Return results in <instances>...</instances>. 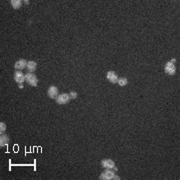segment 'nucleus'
<instances>
[{
    "instance_id": "nucleus-12",
    "label": "nucleus",
    "mask_w": 180,
    "mask_h": 180,
    "mask_svg": "<svg viewBox=\"0 0 180 180\" xmlns=\"http://www.w3.org/2000/svg\"><path fill=\"white\" fill-rule=\"evenodd\" d=\"M10 3H11V5H12V7L14 8V9H18V8L21 7L22 1H20V0H11Z\"/></svg>"
},
{
    "instance_id": "nucleus-6",
    "label": "nucleus",
    "mask_w": 180,
    "mask_h": 180,
    "mask_svg": "<svg viewBox=\"0 0 180 180\" xmlns=\"http://www.w3.org/2000/svg\"><path fill=\"white\" fill-rule=\"evenodd\" d=\"M101 164H102V166L104 168H106V169H114V167H115V163H114V161L111 159L102 160Z\"/></svg>"
},
{
    "instance_id": "nucleus-7",
    "label": "nucleus",
    "mask_w": 180,
    "mask_h": 180,
    "mask_svg": "<svg viewBox=\"0 0 180 180\" xmlns=\"http://www.w3.org/2000/svg\"><path fill=\"white\" fill-rule=\"evenodd\" d=\"M48 96L50 97V98H53V99H56L57 96H58V88L56 86H50L48 88Z\"/></svg>"
},
{
    "instance_id": "nucleus-2",
    "label": "nucleus",
    "mask_w": 180,
    "mask_h": 180,
    "mask_svg": "<svg viewBox=\"0 0 180 180\" xmlns=\"http://www.w3.org/2000/svg\"><path fill=\"white\" fill-rule=\"evenodd\" d=\"M70 96H69V94H67V93H62V94H60V95H58L57 96V98H56V102L58 104H67L68 102L70 101Z\"/></svg>"
},
{
    "instance_id": "nucleus-4",
    "label": "nucleus",
    "mask_w": 180,
    "mask_h": 180,
    "mask_svg": "<svg viewBox=\"0 0 180 180\" xmlns=\"http://www.w3.org/2000/svg\"><path fill=\"white\" fill-rule=\"evenodd\" d=\"M164 71H165V73L168 74V75H174L176 72V67H175V65H174V63L169 61L165 64Z\"/></svg>"
},
{
    "instance_id": "nucleus-14",
    "label": "nucleus",
    "mask_w": 180,
    "mask_h": 180,
    "mask_svg": "<svg viewBox=\"0 0 180 180\" xmlns=\"http://www.w3.org/2000/svg\"><path fill=\"white\" fill-rule=\"evenodd\" d=\"M5 130H6V124L3 123V122H1V123H0V133L2 134Z\"/></svg>"
},
{
    "instance_id": "nucleus-15",
    "label": "nucleus",
    "mask_w": 180,
    "mask_h": 180,
    "mask_svg": "<svg viewBox=\"0 0 180 180\" xmlns=\"http://www.w3.org/2000/svg\"><path fill=\"white\" fill-rule=\"evenodd\" d=\"M69 96H70V98L75 99V98H77V93H76V92H74V91H72V92H70V93H69Z\"/></svg>"
},
{
    "instance_id": "nucleus-1",
    "label": "nucleus",
    "mask_w": 180,
    "mask_h": 180,
    "mask_svg": "<svg viewBox=\"0 0 180 180\" xmlns=\"http://www.w3.org/2000/svg\"><path fill=\"white\" fill-rule=\"evenodd\" d=\"M100 179L101 180H110V179H116V180H119V176H117L114 174L113 171L111 170H106L104 172L101 173L100 175Z\"/></svg>"
},
{
    "instance_id": "nucleus-11",
    "label": "nucleus",
    "mask_w": 180,
    "mask_h": 180,
    "mask_svg": "<svg viewBox=\"0 0 180 180\" xmlns=\"http://www.w3.org/2000/svg\"><path fill=\"white\" fill-rule=\"evenodd\" d=\"M36 62L35 61H28L27 62V69L28 70H29L30 71V72H31V71H35L36 70Z\"/></svg>"
},
{
    "instance_id": "nucleus-13",
    "label": "nucleus",
    "mask_w": 180,
    "mask_h": 180,
    "mask_svg": "<svg viewBox=\"0 0 180 180\" xmlns=\"http://www.w3.org/2000/svg\"><path fill=\"white\" fill-rule=\"evenodd\" d=\"M117 83H118L120 86H126L128 83V80H127V78H125V77H122V78H118Z\"/></svg>"
},
{
    "instance_id": "nucleus-9",
    "label": "nucleus",
    "mask_w": 180,
    "mask_h": 180,
    "mask_svg": "<svg viewBox=\"0 0 180 180\" xmlns=\"http://www.w3.org/2000/svg\"><path fill=\"white\" fill-rule=\"evenodd\" d=\"M14 67H15L17 70H22V69H24L25 67H27V62H26V60H24V59H20V60H18V61H17L16 63H15V65H14Z\"/></svg>"
},
{
    "instance_id": "nucleus-8",
    "label": "nucleus",
    "mask_w": 180,
    "mask_h": 180,
    "mask_svg": "<svg viewBox=\"0 0 180 180\" xmlns=\"http://www.w3.org/2000/svg\"><path fill=\"white\" fill-rule=\"evenodd\" d=\"M14 79H15L17 83L22 84L25 81V75L21 71H16V72L14 73Z\"/></svg>"
},
{
    "instance_id": "nucleus-10",
    "label": "nucleus",
    "mask_w": 180,
    "mask_h": 180,
    "mask_svg": "<svg viewBox=\"0 0 180 180\" xmlns=\"http://www.w3.org/2000/svg\"><path fill=\"white\" fill-rule=\"evenodd\" d=\"M8 141H9V138H8L7 135H2L1 134V137H0V146L3 147V146H6L8 144Z\"/></svg>"
},
{
    "instance_id": "nucleus-3",
    "label": "nucleus",
    "mask_w": 180,
    "mask_h": 180,
    "mask_svg": "<svg viewBox=\"0 0 180 180\" xmlns=\"http://www.w3.org/2000/svg\"><path fill=\"white\" fill-rule=\"evenodd\" d=\"M25 79L28 82V84L31 85V86H37V83H38V79L37 77L32 73H27L25 75Z\"/></svg>"
},
{
    "instance_id": "nucleus-5",
    "label": "nucleus",
    "mask_w": 180,
    "mask_h": 180,
    "mask_svg": "<svg viewBox=\"0 0 180 180\" xmlns=\"http://www.w3.org/2000/svg\"><path fill=\"white\" fill-rule=\"evenodd\" d=\"M106 78L111 83H117V81H118V76L114 71H108L106 74Z\"/></svg>"
}]
</instances>
